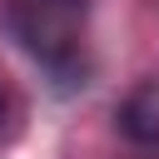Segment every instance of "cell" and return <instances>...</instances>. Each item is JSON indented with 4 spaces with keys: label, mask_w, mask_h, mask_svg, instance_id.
I'll list each match as a JSON object with an SVG mask.
<instances>
[{
    "label": "cell",
    "mask_w": 159,
    "mask_h": 159,
    "mask_svg": "<svg viewBox=\"0 0 159 159\" xmlns=\"http://www.w3.org/2000/svg\"><path fill=\"white\" fill-rule=\"evenodd\" d=\"M5 25L25 55H35L50 75H75L84 55L89 0H5Z\"/></svg>",
    "instance_id": "cell-1"
},
{
    "label": "cell",
    "mask_w": 159,
    "mask_h": 159,
    "mask_svg": "<svg viewBox=\"0 0 159 159\" xmlns=\"http://www.w3.org/2000/svg\"><path fill=\"white\" fill-rule=\"evenodd\" d=\"M119 129L134 144H159V84H139L119 104Z\"/></svg>",
    "instance_id": "cell-2"
},
{
    "label": "cell",
    "mask_w": 159,
    "mask_h": 159,
    "mask_svg": "<svg viewBox=\"0 0 159 159\" xmlns=\"http://www.w3.org/2000/svg\"><path fill=\"white\" fill-rule=\"evenodd\" d=\"M0 124H5V89H0Z\"/></svg>",
    "instance_id": "cell-3"
}]
</instances>
